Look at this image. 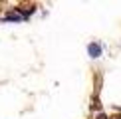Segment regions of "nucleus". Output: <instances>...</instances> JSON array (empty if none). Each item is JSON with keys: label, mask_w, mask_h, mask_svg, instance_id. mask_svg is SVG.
<instances>
[{"label": "nucleus", "mask_w": 121, "mask_h": 119, "mask_svg": "<svg viewBox=\"0 0 121 119\" xmlns=\"http://www.w3.org/2000/svg\"><path fill=\"white\" fill-rule=\"evenodd\" d=\"M6 20H14V22H20V20H22V16H18V14H8Z\"/></svg>", "instance_id": "obj_2"}, {"label": "nucleus", "mask_w": 121, "mask_h": 119, "mask_svg": "<svg viewBox=\"0 0 121 119\" xmlns=\"http://www.w3.org/2000/svg\"><path fill=\"white\" fill-rule=\"evenodd\" d=\"M97 119H107V117H105L103 113H99V115H97Z\"/></svg>", "instance_id": "obj_3"}, {"label": "nucleus", "mask_w": 121, "mask_h": 119, "mask_svg": "<svg viewBox=\"0 0 121 119\" xmlns=\"http://www.w3.org/2000/svg\"><path fill=\"white\" fill-rule=\"evenodd\" d=\"M87 52H89V56H91V58H99V56H101V46H99L97 42H91L87 46Z\"/></svg>", "instance_id": "obj_1"}]
</instances>
